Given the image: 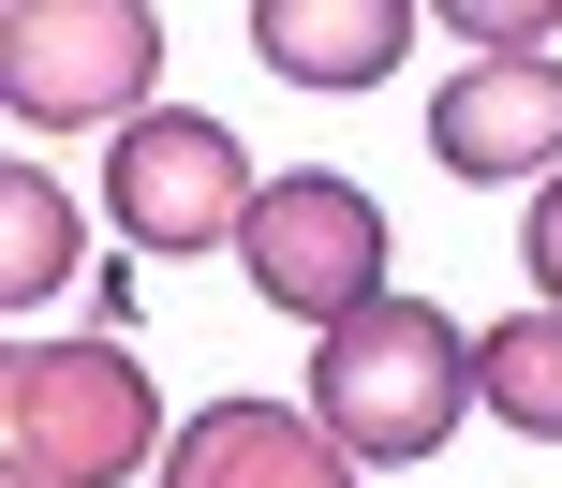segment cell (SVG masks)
<instances>
[{"instance_id": "1", "label": "cell", "mask_w": 562, "mask_h": 488, "mask_svg": "<svg viewBox=\"0 0 562 488\" xmlns=\"http://www.w3.org/2000/svg\"><path fill=\"white\" fill-rule=\"evenodd\" d=\"M164 385L134 341H15L0 355V459L15 488H134L164 474Z\"/></svg>"}, {"instance_id": "2", "label": "cell", "mask_w": 562, "mask_h": 488, "mask_svg": "<svg viewBox=\"0 0 562 488\" xmlns=\"http://www.w3.org/2000/svg\"><path fill=\"white\" fill-rule=\"evenodd\" d=\"M459 400H488V385H474L459 311H429V296H370L356 326H326V341H311V415H326V430L356 444L370 474L445 459Z\"/></svg>"}, {"instance_id": "3", "label": "cell", "mask_w": 562, "mask_h": 488, "mask_svg": "<svg viewBox=\"0 0 562 488\" xmlns=\"http://www.w3.org/2000/svg\"><path fill=\"white\" fill-rule=\"evenodd\" d=\"M164 89L148 0H0V118L15 134H134Z\"/></svg>"}, {"instance_id": "4", "label": "cell", "mask_w": 562, "mask_h": 488, "mask_svg": "<svg viewBox=\"0 0 562 488\" xmlns=\"http://www.w3.org/2000/svg\"><path fill=\"white\" fill-rule=\"evenodd\" d=\"M237 266H252V296H267V311H296L311 341H326V326H356L370 296H400V282H385V207H370L340 163L267 178L252 223H237Z\"/></svg>"}, {"instance_id": "5", "label": "cell", "mask_w": 562, "mask_h": 488, "mask_svg": "<svg viewBox=\"0 0 562 488\" xmlns=\"http://www.w3.org/2000/svg\"><path fill=\"white\" fill-rule=\"evenodd\" d=\"M252 148H237V118L207 104H148L134 134L104 148V223L134 237V252H237V223H252Z\"/></svg>"}, {"instance_id": "6", "label": "cell", "mask_w": 562, "mask_h": 488, "mask_svg": "<svg viewBox=\"0 0 562 488\" xmlns=\"http://www.w3.org/2000/svg\"><path fill=\"white\" fill-rule=\"evenodd\" d=\"M429 163L459 193L488 178H562V59H459L429 89Z\"/></svg>"}, {"instance_id": "7", "label": "cell", "mask_w": 562, "mask_h": 488, "mask_svg": "<svg viewBox=\"0 0 562 488\" xmlns=\"http://www.w3.org/2000/svg\"><path fill=\"white\" fill-rule=\"evenodd\" d=\"M356 474L370 459L311 400H207V415H178V444H164V488H356Z\"/></svg>"}, {"instance_id": "8", "label": "cell", "mask_w": 562, "mask_h": 488, "mask_svg": "<svg viewBox=\"0 0 562 488\" xmlns=\"http://www.w3.org/2000/svg\"><path fill=\"white\" fill-rule=\"evenodd\" d=\"M415 45V0H252V59L281 89H385Z\"/></svg>"}, {"instance_id": "9", "label": "cell", "mask_w": 562, "mask_h": 488, "mask_svg": "<svg viewBox=\"0 0 562 488\" xmlns=\"http://www.w3.org/2000/svg\"><path fill=\"white\" fill-rule=\"evenodd\" d=\"M474 385H488L474 415H504L518 444H562V311L548 296L504 311V326H474Z\"/></svg>"}, {"instance_id": "10", "label": "cell", "mask_w": 562, "mask_h": 488, "mask_svg": "<svg viewBox=\"0 0 562 488\" xmlns=\"http://www.w3.org/2000/svg\"><path fill=\"white\" fill-rule=\"evenodd\" d=\"M75 193H59V178L45 163H15V178H0V296H59V282H75Z\"/></svg>"}, {"instance_id": "11", "label": "cell", "mask_w": 562, "mask_h": 488, "mask_svg": "<svg viewBox=\"0 0 562 488\" xmlns=\"http://www.w3.org/2000/svg\"><path fill=\"white\" fill-rule=\"evenodd\" d=\"M429 15L459 30L474 59H548V30H562V0H429Z\"/></svg>"}, {"instance_id": "12", "label": "cell", "mask_w": 562, "mask_h": 488, "mask_svg": "<svg viewBox=\"0 0 562 488\" xmlns=\"http://www.w3.org/2000/svg\"><path fill=\"white\" fill-rule=\"evenodd\" d=\"M518 266H533V296L562 311V178H533V223H518Z\"/></svg>"}]
</instances>
